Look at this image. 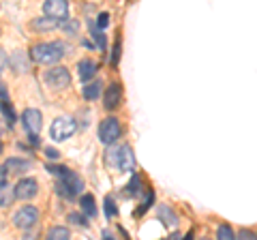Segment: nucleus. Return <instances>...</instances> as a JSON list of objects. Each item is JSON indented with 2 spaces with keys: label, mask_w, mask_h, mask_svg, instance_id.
<instances>
[{
  "label": "nucleus",
  "mask_w": 257,
  "mask_h": 240,
  "mask_svg": "<svg viewBox=\"0 0 257 240\" xmlns=\"http://www.w3.org/2000/svg\"><path fill=\"white\" fill-rule=\"evenodd\" d=\"M52 174L56 176H60V180L56 182V193L62 195V197H67V199H73L77 193H82L84 191V180L79 178V176L73 172V170H69V167H56V165H50L47 167Z\"/></svg>",
  "instance_id": "f257e3e1"
},
{
  "label": "nucleus",
  "mask_w": 257,
  "mask_h": 240,
  "mask_svg": "<svg viewBox=\"0 0 257 240\" xmlns=\"http://www.w3.org/2000/svg\"><path fill=\"white\" fill-rule=\"evenodd\" d=\"M64 56V45L54 41V43H37L30 50V58L39 62V65H56Z\"/></svg>",
  "instance_id": "f03ea898"
},
{
  "label": "nucleus",
  "mask_w": 257,
  "mask_h": 240,
  "mask_svg": "<svg viewBox=\"0 0 257 240\" xmlns=\"http://www.w3.org/2000/svg\"><path fill=\"white\" fill-rule=\"evenodd\" d=\"M109 163H114L120 172H131L133 165H135V157H133V150L131 146H120V148H111L109 150Z\"/></svg>",
  "instance_id": "7ed1b4c3"
},
{
  "label": "nucleus",
  "mask_w": 257,
  "mask_h": 240,
  "mask_svg": "<svg viewBox=\"0 0 257 240\" xmlns=\"http://www.w3.org/2000/svg\"><path fill=\"white\" fill-rule=\"evenodd\" d=\"M77 129V125H75V120L73 118H69V116H60V118H56L52 127H50V135L56 140V142H62V140H69L71 135L75 133Z\"/></svg>",
  "instance_id": "20e7f679"
},
{
  "label": "nucleus",
  "mask_w": 257,
  "mask_h": 240,
  "mask_svg": "<svg viewBox=\"0 0 257 240\" xmlns=\"http://www.w3.org/2000/svg\"><path fill=\"white\" fill-rule=\"evenodd\" d=\"M22 123H24V129H26L28 135H30V142H32V144H37V142H39L37 135L41 133V123H43L41 111L35 109V107L26 109V111L22 114Z\"/></svg>",
  "instance_id": "39448f33"
},
{
  "label": "nucleus",
  "mask_w": 257,
  "mask_h": 240,
  "mask_svg": "<svg viewBox=\"0 0 257 240\" xmlns=\"http://www.w3.org/2000/svg\"><path fill=\"white\" fill-rule=\"evenodd\" d=\"M39 221V210L35 206H24L13 214V225L18 229H32Z\"/></svg>",
  "instance_id": "423d86ee"
},
{
  "label": "nucleus",
  "mask_w": 257,
  "mask_h": 240,
  "mask_svg": "<svg viewBox=\"0 0 257 240\" xmlns=\"http://www.w3.org/2000/svg\"><path fill=\"white\" fill-rule=\"evenodd\" d=\"M120 133H122V129H120L118 118H114V116L105 118V120H103V123L99 125V140H101L103 144H114V142L120 138Z\"/></svg>",
  "instance_id": "0eeeda50"
},
{
  "label": "nucleus",
  "mask_w": 257,
  "mask_h": 240,
  "mask_svg": "<svg viewBox=\"0 0 257 240\" xmlns=\"http://www.w3.org/2000/svg\"><path fill=\"white\" fill-rule=\"evenodd\" d=\"M45 82L52 88H67L71 84V73L67 67H52L45 73Z\"/></svg>",
  "instance_id": "6e6552de"
},
{
  "label": "nucleus",
  "mask_w": 257,
  "mask_h": 240,
  "mask_svg": "<svg viewBox=\"0 0 257 240\" xmlns=\"http://www.w3.org/2000/svg\"><path fill=\"white\" fill-rule=\"evenodd\" d=\"M43 13L47 15V18H54V20L62 22V20L69 18V5H67V0H45Z\"/></svg>",
  "instance_id": "1a4fd4ad"
},
{
  "label": "nucleus",
  "mask_w": 257,
  "mask_h": 240,
  "mask_svg": "<svg viewBox=\"0 0 257 240\" xmlns=\"http://www.w3.org/2000/svg\"><path fill=\"white\" fill-rule=\"evenodd\" d=\"M13 189H15V197H18V199H24V202H26V199H32V197L37 195L39 185H37V180H35V178H22Z\"/></svg>",
  "instance_id": "9d476101"
},
{
  "label": "nucleus",
  "mask_w": 257,
  "mask_h": 240,
  "mask_svg": "<svg viewBox=\"0 0 257 240\" xmlns=\"http://www.w3.org/2000/svg\"><path fill=\"white\" fill-rule=\"evenodd\" d=\"M120 101H122V86L118 82H111L105 90V97H103V105H105V109H116Z\"/></svg>",
  "instance_id": "9b49d317"
},
{
  "label": "nucleus",
  "mask_w": 257,
  "mask_h": 240,
  "mask_svg": "<svg viewBox=\"0 0 257 240\" xmlns=\"http://www.w3.org/2000/svg\"><path fill=\"white\" fill-rule=\"evenodd\" d=\"M0 109H3V114H5V120L9 123V127L15 123V111H13V107H11V103H9V99H7V90L3 86H0Z\"/></svg>",
  "instance_id": "f8f14e48"
},
{
  "label": "nucleus",
  "mask_w": 257,
  "mask_h": 240,
  "mask_svg": "<svg viewBox=\"0 0 257 240\" xmlns=\"http://www.w3.org/2000/svg\"><path fill=\"white\" fill-rule=\"evenodd\" d=\"M13 199H15V189L9 185V182L0 180V206H3V208L11 206Z\"/></svg>",
  "instance_id": "ddd939ff"
},
{
  "label": "nucleus",
  "mask_w": 257,
  "mask_h": 240,
  "mask_svg": "<svg viewBox=\"0 0 257 240\" xmlns=\"http://www.w3.org/2000/svg\"><path fill=\"white\" fill-rule=\"evenodd\" d=\"M77 73H79V77H82L84 82L92 79L94 73H96V62H92V60H82V62L77 65Z\"/></svg>",
  "instance_id": "4468645a"
},
{
  "label": "nucleus",
  "mask_w": 257,
  "mask_h": 240,
  "mask_svg": "<svg viewBox=\"0 0 257 240\" xmlns=\"http://www.w3.org/2000/svg\"><path fill=\"white\" fill-rule=\"evenodd\" d=\"M58 26H60V22L54 20V18H47V15L32 22V28L39 30V33H45V30H52V28H58Z\"/></svg>",
  "instance_id": "2eb2a0df"
},
{
  "label": "nucleus",
  "mask_w": 257,
  "mask_h": 240,
  "mask_svg": "<svg viewBox=\"0 0 257 240\" xmlns=\"http://www.w3.org/2000/svg\"><path fill=\"white\" fill-rule=\"evenodd\" d=\"M79 208L84 210L86 217H94L96 214V202H94V195H82L79 197Z\"/></svg>",
  "instance_id": "dca6fc26"
},
{
  "label": "nucleus",
  "mask_w": 257,
  "mask_h": 240,
  "mask_svg": "<svg viewBox=\"0 0 257 240\" xmlns=\"http://www.w3.org/2000/svg\"><path fill=\"white\" fill-rule=\"evenodd\" d=\"M99 94H101V82L99 79H94V82L84 86V99L86 101H96L99 99Z\"/></svg>",
  "instance_id": "f3484780"
},
{
  "label": "nucleus",
  "mask_w": 257,
  "mask_h": 240,
  "mask_svg": "<svg viewBox=\"0 0 257 240\" xmlns=\"http://www.w3.org/2000/svg\"><path fill=\"white\" fill-rule=\"evenodd\" d=\"M30 167V161L26 159H7L5 163V170H11V172H24Z\"/></svg>",
  "instance_id": "a211bd4d"
},
{
  "label": "nucleus",
  "mask_w": 257,
  "mask_h": 240,
  "mask_svg": "<svg viewBox=\"0 0 257 240\" xmlns=\"http://www.w3.org/2000/svg\"><path fill=\"white\" fill-rule=\"evenodd\" d=\"M159 217L161 219H163V223H165V225H170V227H174L176 225V223H178V219H176V214L172 212V208L170 206H159Z\"/></svg>",
  "instance_id": "6ab92c4d"
},
{
  "label": "nucleus",
  "mask_w": 257,
  "mask_h": 240,
  "mask_svg": "<svg viewBox=\"0 0 257 240\" xmlns=\"http://www.w3.org/2000/svg\"><path fill=\"white\" fill-rule=\"evenodd\" d=\"M47 238H50V240H69L71 234H69V229H67V227L56 225V227H52L50 231H47Z\"/></svg>",
  "instance_id": "aec40b11"
},
{
  "label": "nucleus",
  "mask_w": 257,
  "mask_h": 240,
  "mask_svg": "<svg viewBox=\"0 0 257 240\" xmlns=\"http://www.w3.org/2000/svg\"><path fill=\"white\" fill-rule=\"evenodd\" d=\"M90 30H92V39L96 41V45H99V50H105L107 41H105V35H103V28H99V26H94V24H90Z\"/></svg>",
  "instance_id": "412c9836"
},
{
  "label": "nucleus",
  "mask_w": 257,
  "mask_h": 240,
  "mask_svg": "<svg viewBox=\"0 0 257 240\" xmlns=\"http://www.w3.org/2000/svg\"><path fill=\"white\" fill-rule=\"evenodd\" d=\"M140 185H142L140 176H138V174H133L131 182H128V185H126V195H131V197L138 195V193H140Z\"/></svg>",
  "instance_id": "4be33fe9"
},
{
  "label": "nucleus",
  "mask_w": 257,
  "mask_h": 240,
  "mask_svg": "<svg viewBox=\"0 0 257 240\" xmlns=\"http://www.w3.org/2000/svg\"><path fill=\"white\" fill-rule=\"evenodd\" d=\"M152 204H155V193H152V191H148V197L144 199V204L138 208V210H135V217H142V214L146 212V210H148V208H150Z\"/></svg>",
  "instance_id": "5701e85b"
},
{
  "label": "nucleus",
  "mask_w": 257,
  "mask_h": 240,
  "mask_svg": "<svg viewBox=\"0 0 257 240\" xmlns=\"http://www.w3.org/2000/svg\"><path fill=\"white\" fill-rule=\"evenodd\" d=\"M236 234H234V229H231L229 225H219V229H216V238H221V240H231Z\"/></svg>",
  "instance_id": "b1692460"
},
{
  "label": "nucleus",
  "mask_w": 257,
  "mask_h": 240,
  "mask_svg": "<svg viewBox=\"0 0 257 240\" xmlns=\"http://www.w3.org/2000/svg\"><path fill=\"white\" fill-rule=\"evenodd\" d=\"M69 221L73 223V225H79V227H88V221L84 214H77V212H71L69 214Z\"/></svg>",
  "instance_id": "393cba45"
},
{
  "label": "nucleus",
  "mask_w": 257,
  "mask_h": 240,
  "mask_svg": "<svg viewBox=\"0 0 257 240\" xmlns=\"http://www.w3.org/2000/svg\"><path fill=\"white\" fill-rule=\"evenodd\" d=\"M118 60H120V37H116V41H114V50H111V67H116L118 65Z\"/></svg>",
  "instance_id": "a878e982"
},
{
  "label": "nucleus",
  "mask_w": 257,
  "mask_h": 240,
  "mask_svg": "<svg viewBox=\"0 0 257 240\" xmlns=\"http://www.w3.org/2000/svg\"><path fill=\"white\" fill-rule=\"evenodd\" d=\"M60 26H62L64 30H67L69 35H75V30L79 28V24H77L75 20H62V22H60Z\"/></svg>",
  "instance_id": "bb28decb"
},
{
  "label": "nucleus",
  "mask_w": 257,
  "mask_h": 240,
  "mask_svg": "<svg viewBox=\"0 0 257 240\" xmlns=\"http://www.w3.org/2000/svg\"><path fill=\"white\" fill-rule=\"evenodd\" d=\"M105 214H107L109 219H111V217H116V214H118V208H116V204H114V199H111V197H107V199H105Z\"/></svg>",
  "instance_id": "cd10ccee"
},
{
  "label": "nucleus",
  "mask_w": 257,
  "mask_h": 240,
  "mask_svg": "<svg viewBox=\"0 0 257 240\" xmlns=\"http://www.w3.org/2000/svg\"><path fill=\"white\" fill-rule=\"evenodd\" d=\"M107 24H109L107 13H101V15H99V20H96V26H99V28H107Z\"/></svg>",
  "instance_id": "c85d7f7f"
},
{
  "label": "nucleus",
  "mask_w": 257,
  "mask_h": 240,
  "mask_svg": "<svg viewBox=\"0 0 257 240\" xmlns=\"http://www.w3.org/2000/svg\"><path fill=\"white\" fill-rule=\"evenodd\" d=\"M9 65V56H7L3 50H0V73H3V69Z\"/></svg>",
  "instance_id": "c756f323"
},
{
  "label": "nucleus",
  "mask_w": 257,
  "mask_h": 240,
  "mask_svg": "<svg viewBox=\"0 0 257 240\" xmlns=\"http://www.w3.org/2000/svg\"><path fill=\"white\" fill-rule=\"evenodd\" d=\"M45 157H47V159H58L60 153H58L56 148H45Z\"/></svg>",
  "instance_id": "7c9ffc66"
},
{
  "label": "nucleus",
  "mask_w": 257,
  "mask_h": 240,
  "mask_svg": "<svg viewBox=\"0 0 257 240\" xmlns=\"http://www.w3.org/2000/svg\"><path fill=\"white\" fill-rule=\"evenodd\" d=\"M240 238H255V234H253V231H240Z\"/></svg>",
  "instance_id": "2f4dec72"
},
{
  "label": "nucleus",
  "mask_w": 257,
  "mask_h": 240,
  "mask_svg": "<svg viewBox=\"0 0 257 240\" xmlns=\"http://www.w3.org/2000/svg\"><path fill=\"white\" fill-rule=\"evenodd\" d=\"M0 153H3V144H0Z\"/></svg>",
  "instance_id": "473e14b6"
}]
</instances>
